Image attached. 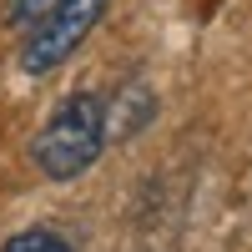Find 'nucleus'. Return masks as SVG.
<instances>
[{
    "instance_id": "nucleus-1",
    "label": "nucleus",
    "mask_w": 252,
    "mask_h": 252,
    "mask_svg": "<svg viewBox=\"0 0 252 252\" xmlns=\"http://www.w3.org/2000/svg\"><path fill=\"white\" fill-rule=\"evenodd\" d=\"M111 146L106 131V96L96 91H71L61 106L40 121V131L31 136V161L46 182H76L101 161V152Z\"/></svg>"
},
{
    "instance_id": "nucleus-2",
    "label": "nucleus",
    "mask_w": 252,
    "mask_h": 252,
    "mask_svg": "<svg viewBox=\"0 0 252 252\" xmlns=\"http://www.w3.org/2000/svg\"><path fill=\"white\" fill-rule=\"evenodd\" d=\"M101 15H106V0H61L40 26L26 31V40H20V71L26 76L61 71L81 46H86V35L101 26Z\"/></svg>"
},
{
    "instance_id": "nucleus-3",
    "label": "nucleus",
    "mask_w": 252,
    "mask_h": 252,
    "mask_svg": "<svg viewBox=\"0 0 252 252\" xmlns=\"http://www.w3.org/2000/svg\"><path fill=\"white\" fill-rule=\"evenodd\" d=\"M152 116H157V96L146 91L141 81H126V86L106 101V131H111V141H126V136L146 131Z\"/></svg>"
},
{
    "instance_id": "nucleus-4",
    "label": "nucleus",
    "mask_w": 252,
    "mask_h": 252,
    "mask_svg": "<svg viewBox=\"0 0 252 252\" xmlns=\"http://www.w3.org/2000/svg\"><path fill=\"white\" fill-rule=\"evenodd\" d=\"M0 252H76V242L56 227H20L0 242Z\"/></svg>"
},
{
    "instance_id": "nucleus-5",
    "label": "nucleus",
    "mask_w": 252,
    "mask_h": 252,
    "mask_svg": "<svg viewBox=\"0 0 252 252\" xmlns=\"http://www.w3.org/2000/svg\"><path fill=\"white\" fill-rule=\"evenodd\" d=\"M56 5H61V0H5V20L20 26V31H31V26H40Z\"/></svg>"
}]
</instances>
